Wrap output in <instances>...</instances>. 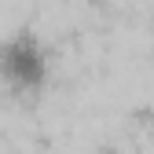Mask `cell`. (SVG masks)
Wrapping results in <instances>:
<instances>
[{
  "label": "cell",
  "instance_id": "cell-1",
  "mask_svg": "<svg viewBox=\"0 0 154 154\" xmlns=\"http://www.w3.org/2000/svg\"><path fill=\"white\" fill-rule=\"evenodd\" d=\"M51 73L48 44L29 29H18L0 41V85L11 95H37Z\"/></svg>",
  "mask_w": 154,
  "mask_h": 154
}]
</instances>
